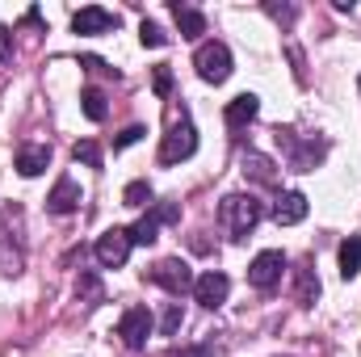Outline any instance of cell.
<instances>
[{
	"label": "cell",
	"mask_w": 361,
	"mask_h": 357,
	"mask_svg": "<svg viewBox=\"0 0 361 357\" xmlns=\"http://www.w3.org/2000/svg\"><path fill=\"white\" fill-rule=\"evenodd\" d=\"M197 152V131H193V122L189 118H180L169 126V135H164V143H160V164H177V160H189Z\"/></svg>",
	"instance_id": "cell-3"
},
{
	"label": "cell",
	"mask_w": 361,
	"mask_h": 357,
	"mask_svg": "<svg viewBox=\"0 0 361 357\" xmlns=\"http://www.w3.org/2000/svg\"><path fill=\"white\" fill-rule=\"evenodd\" d=\"M0 59H4V63L13 59V30H8V25H0Z\"/></svg>",
	"instance_id": "cell-25"
},
{
	"label": "cell",
	"mask_w": 361,
	"mask_h": 357,
	"mask_svg": "<svg viewBox=\"0 0 361 357\" xmlns=\"http://www.w3.org/2000/svg\"><path fill=\"white\" fill-rule=\"evenodd\" d=\"M294 277H298V303H302V307L315 303V298H319V277L311 273V261H302V265L294 269Z\"/></svg>",
	"instance_id": "cell-17"
},
{
	"label": "cell",
	"mask_w": 361,
	"mask_h": 357,
	"mask_svg": "<svg viewBox=\"0 0 361 357\" xmlns=\"http://www.w3.org/2000/svg\"><path fill=\"white\" fill-rule=\"evenodd\" d=\"M307 193H298V189H290V193H281L277 198V206H273V219H277V227H294V223H302L307 219Z\"/></svg>",
	"instance_id": "cell-11"
},
{
	"label": "cell",
	"mask_w": 361,
	"mask_h": 357,
	"mask_svg": "<svg viewBox=\"0 0 361 357\" xmlns=\"http://www.w3.org/2000/svg\"><path fill=\"white\" fill-rule=\"evenodd\" d=\"M281 269H286V257H281L277 248H265V253L252 257V265H248V282H252L257 290H273V286L281 282Z\"/></svg>",
	"instance_id": "cell-8"
},
{
	"label": "cell",
	"mask_w": 361,
	"mask_h": 357,
	"mask_svg": "<svg viewBox=\"0 0 361 357\" xmlns=\"http://www.w3.org/2000/svg\"><path fill=\"white\" fill-rule=\"evenodd\" d=\"M180 219V206H173V202H160V206H152V214H143L135 227H126L130 231V244H156V231H160V223H177Z\"/></svg>",
	"instance_id": "cell-5"
},
{
	"label": "cell",
	"mask_w": 361,
	"mask_h": 357,
	"mask_svg": "<svg viewBox=\"0 0 361 357\" xmlns=\"http://www.w3.org/2000/svg\"><path fill=\"white\" fill-rule=\"evenodd\" d=\"M76 160H85L89 169H101V147L92 143V139H85V143H76V152H72Z\"/></svg>",
	"instance_id": "cell-22"
},
{
	"label": "cell",
	"mask_w": 361,
	"mask_h": 357,
	"mask_svg": "<svg viewBox=\"0 0 361 357\" xmlns=\"http://www.w3.org/2000/svg\"><path fill=\"white\" fill-rule=\"evenodd\" d=\"M122 202L126 206H152V185L147 181H130L126 193H122Z\"/></svg>",
	"instance_id": "cell-19"
},
{
	"label": "cell",
	"mask_w": 361,
	"mask_h": 357,
	"mask_svg": "<svg viewBox=\"0 0 361 357\" xmlns=\"http://www.w3.org/2000/svg\"><path fill=\"white\" fill-rule=\"evenodd\" d=\"M118 337H122L126 349H143L147 337H152V311H147V307H130V311H122V320H118Z\"/></svg>",
	"instance_id": "cell-6"
},
{
	"label": "cell",
	"mask_w": 361,
	"mask_h": 357,
	"mask_svg": "<svg viewBox=\"0 0 361 357\" xmlns=\"http://www.w3.org/2000/svg\"><path fill=\"white\" fill-rule=\"evenodd\" d=\"M47 206H51V214H72L80 206V185L72 177H59L55 189H51V198H47Z\"/></svg>",
	"instance_id": "cell-12"
},
{
	"label": "cell",
	"mask_w": 361,
	"mask_h": 357,
	"mask_svg": "<svg viewBox=\"0 0 361 357\" xmlns=\"http://www.w3.org/2000/svg\"><path fill=\"white\" fill-rule=\"evenodd\" d=\"M244 173H252V177L261 181V185H273V164L269 160H265V156H248V160H244Z\"/></svg>",
	"instance_id": "cell-20"
},
{
	"label": "cell",
	"mask_w": 361,
	"mask_h": 357,
	"mask_svg": "<svg viewBox=\"0 0 361 357\" xmlns=\"http://www.w3.org/2000/svg\"><path fill=\"white\" fill-rule=\"evenodd\" d=\"M130 231L126 227H109L101 240H97V261L105 269H118V265H126V257H130Z\"/></svg>",
	"instance_id": "cell-7"
},
{
	"label": "cell",
	"mask_w": 361,
	"mask_h": 357,
	"mask_svg": "<svg viewBox=\"0 0 361 357\" xmlns=\"http://www.w3.org/2000/svg\"><path fill=\"white\" fill-rule=\"evenodd\" d=\"M193 68H197V76L206 85H223L231 76V51H227V42H202L197 55H193Z\"/></svg>",
	"instance_id": "cell-2"
},
{
	"label": "cell",
	"mask_w": 361,
	"mask_h": 357,
	"mask_svg": "<svg viewBox=\"0 0 361 357\" xmlns=\"http://www.w3.org/2000/svg\"><path fill=\"white\" fill-rule=\"evenodd\" d=\"M147 277H152L156 286H164V290H169L173 298H180L185 290H193V282H197V277H193V269L185 265L180 257H169V261L152 265V269H147Z\"/></svg>",
	"instance_id": "cell-4"
},
{
	"label": "cell",
	"mask_w": 361,
	"mask_h": 357,
	"mask_svg": "<svg viewBox=\"0 0 361 357\" xmlns=\"http://www.w3.org/2000/svg\"><path fill=\"white\" fill-rule=\"evenodd\" d=\"M80 109H85V118H89V122H101V118L109 114L105 92H101V89H85V92H80Z\"/></svg>",
	"instance_id": "cell-18"
},
{
	"label": "cell",
	"mask_w": 361,
	"mask_h": 357,
	"mask_svg": "<svg viewBox=\"0 0 361 357\" xmlns=\"http://www.w3.org/2000/svg\"><path fill=\"white\" fill-rule=\"evenodd\" d=\"M139 38H143V47H164V42H169V34H164L156 21H143V25H139Z\"/></svg>",
	"instance_id": "cell-21"
},
{
	"label": "cell",
	"mask_w": 361,
	"mask_h": 357,
	"mask_svg": "<svg viewBox=\"0 0 361 357\" xmlns=\"http://www.w3.org/2000/svg\"><path fill=\"white\" fill-rule=\"evenodd\" d=\"M173 17H177L180 38H202V34H206V17H202L197 8H189V4H173Z\"/></svg>",
	"instance_id": "cell-15"
},
{
	"label": "cell",
	"mask_w": 361,
	"mask_h": 357,
	"mask_svg": "<svg viewBox=\"0 0 361 357\" xmlns=\"http://www.w3.org/2000/svg\"><path fill=\"white\" fill-rule=\"evenodd\" d=\"M169 89H173V72H169V68H156V92L169 97Z\"/></svg>",
	"instance_id": "cell-26"
},
{
	"label": "cell",
	"mask_w": 361,
	"mask_h": 357,
	"mask_svg": "<svg viewBox=\"0 0 361 357\" xmlns=\"http://www.w3.org/2000/svg\"><path fill=\"white\" fill-rule=\"evenodd\" d=\"M143 139V126H126L118 139H114V147H130V143H139Z\"/></svg>",
	"instance_id": "cell-24"
},
{
	"label": "cell",
	"mask_w": 361,
	"mask_h": 357,
	"mask_svg": "<svg viewBox=\"0 0 361 357\" xmlns=\"http://www.w3.org/2000/svg\"><path fill=\"white\" fill-rule=\"evenodd\" d=\"M227 294H231V282H227V273H219V269H206L197 282H193V298L202 303V307H223L227 303Z\"/></svg>",
	"instance_id": "cell-9"
},
{
	"label": "cell",
	"mask_w": 361,
	"mask_h": 357,
	"mask_svg": "<svg viewBox=\"0 0 361 357\" xmlns=\"http://www.w3.org/2000/svg\"><path fill=\"white\" fill-rule=\"evenodd\" d=\"M261 214H265V206H261L252 193H227L223 206H219V219H223V227H227L235 240H244V236L261 223Z\"/></svg>",
	"instance_id": "cell-1"
},
{
	"label": "cell",
	"mask_w": 361,
	"mask_h": 357,
	"mask_svg": "<svg viewBox=\"0 0 361 357\" xmlns=\"http://www.w3.org/2000/svg\"><path fill=\"white\" fill-rule=\"evenodd\" d=\"M257 114H261V101H257L252 92H240L235 101H227V114H223V118H227V126H231V131H244Z\"/></svg>",
	"instance_id": "cell-13"
},
{
	"label": "cell",
	"mask_w": 361,
	"mask_h": 357,
	"mask_svg": "<svg viewBox=\"0 0 361 357\" xmlns=\"http://www.w3.org/2000/svg\"><path fill=\"white\" fill-rule=\"evenodd\" d=\"M177 328H180V307H177V303H173V307L164 311V320H160V332H164V337H173Z\"/></svg>",
	"instance_id": "cell-23"
},
{
	"label": "cell",
	"mask_w": 361,
	"mask_h": 357,
	"mask_svg": "<svg viewBox=\"0 0 361 357\" xmlns=\"http://www.w3.org/2000/svg\"><path fill=\"white\" fill-rule=\"evenodd\" d=\"M47 164H51V147H42V143H25L17 152V173L21 177H38V173H47Z\"/></svg>",
	"instance_id": "cell-14"
},
{
	"label": "cell",
	"mask_w": 361,
	"mask_h": 357,
	"mask_svg": "<svg viewBox=\"0 0 361 357\" xmlns=\"http://www.w3.org/2000/svg\"><path fill=\"white\" fill-rule=\"evenodd\" d=\"M361 273V236H349L345 244H341V277L349 282V277H357Z\"/></svg>",
	"instance_id": "cell-16"
},
{
	"label": "cell",
	"mask_w": 361,
	"mask_h": 357,
	"mask_svg": "<svg viewBox=\"0 0 361 357\" xmlns=\"http://www.w3.org/2000/svg\"><path fill=\"white\" fill-rule=\"evenodd\" d=\"M72 30L76 34H105V30H118V13L101 8V4H89L72 17Z\"/></svg>",
	"instance_id": "cell-10"
},
{
	"label": "cell",
	"mask_w": 361,
	"mask_h": 357,
	"mask_svg": "<svg viewBox=\"0 0 361 357\" xmlns=\"http://www.w3.org/2000/svg\"><path fill=\"white\" fill-rule=\"evenodd\" d=\"M173 357H214V349L210 345H197V349H177Z\"/></svg>",
	"instance_id": "cell-27"
}]
</instances>
